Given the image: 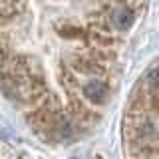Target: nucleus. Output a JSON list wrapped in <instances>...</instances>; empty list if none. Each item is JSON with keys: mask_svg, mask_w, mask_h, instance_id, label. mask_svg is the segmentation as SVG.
<instances>
[{"mask_svg": "<svg viewBox=\"0 0 159 159\" xmlns=\"http://www.w3.org/2000/svg\"><path fill=\"white\" fill-rule=\"evenodd\" d=\"M24 10V0H0V16L14 18Z\"/></svg>", "mask_w": 159, "mask_h": 159, "instance_id": "f03ea898", "label": "nucleus"}, {"mask_svg": "<svg viewBox=\"0 0 159 159\" xmlns=\"http://www.w3.org/2000/svg\"><path fill=\"white\" fill-rule=\"evenodd\" d=\"M107 93H109V89L102 80H92V82L84 88V96L88 99H92V102H96V103H103L107 99Z\"/></svg>", "mask_w": 159, "mask_h": 159, "instance_id": "f257e3e1", "label": "nucleus"}, {"mask_svg": "<svg viewBox=\"0 0 159 159\" xmlns=\"http://www.w3.org/2000/svg\"><path fill=\"white\" fill-rule=\"evenodd\" d=\"M10 58V52H8V48H6V44L0 40V68L6 64V60Z\"/></svg>", "mask_w": 159, "mask_h": 159, "instance_id": "7ed1b4c3", "label": "nucleus"}]
</instances>
